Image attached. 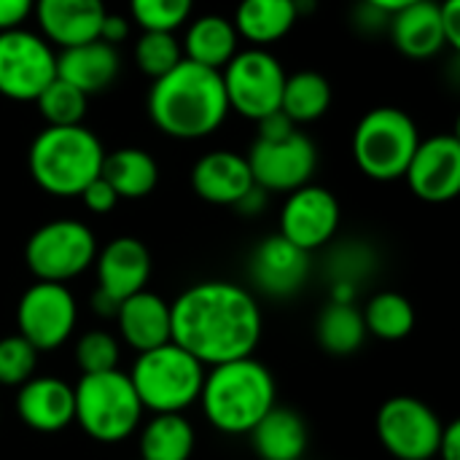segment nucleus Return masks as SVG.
<instances>
[{"label":"nucleus","instance_id":"nucleus-39","mask_svg":"<svg viewBox=\"0 0 460 460\" xmlns=\"http://www.w3.org/2000/svg\"><path fill=\"white\" fill-rule=\"evenodd\" d=\"M439 24L447 49H460V0H439Z\"/></svg>","mask_w":460,"mask_h":460},{"label":"nucleus","instance_id":"nucleus-6","mask_svg":"<svg viewBox=\"0 0 460 460\" xmlns=\"http://www.w3.org/2000/svg\"><path fill=\"white\" fill-rule=\"evenodd\" d=\"M75 415L73 423L100 445H119L129 439L143 423V404L135 394L129 375L111 369L81 375L73 388Z\"/></svg>","mask_w":460,"mask_h":460},{"label":"nucleus","instance_id":"nucleus-40","mask_svg":"<svg viewBox=\"0 0 460 460\" xmlns=\"http://www.w3.org/2000/svg\"><path fill=\"white\" fill-rule=\"evenodd\" d=\"M35 0H0V30L22 27L32 13Z\"/></svg>","mask_w":460,"mask_h":460},{"label":"nucleus","instance_id":"nucleus-36","mask_svg":"<svg viewBox=\"0 0 460 460\" xmlns=\"http://www.w3.org/2000/svg\"><path fill=\"white\" fill-rule=\"evenodd\" d=\"M119 356H121L119 340L102 329L86 332L75 342V364H78L81 375H97V372L119 369Z\"/></svg>","mask_w":460,"mask_h":460},{"label":"nucleus","instance_id":"nucleus-11","mask_svg":"<svg viewBox=\"0 0 460 460\" xmlns=\"http://www.w3.org/2000/svg\"><path fill=\"white\" fill-rule=\"evenodd\" d=\"M57 78V51L40 35L24 27L0 30V94L13 102L35 97Z\"/></svg>","mask_w":460,"mask_h":460},{"label":"nucleus","instance_id":"nucleus-21","mask_svg":"<svg viewBox=\"0 0 460 460\" xmlns=\"http://www.w3.org/2000/svg\"><path fill=\"white\" fill-rule=\"evenodd\" d=\"M116 323L121 340L135 350L146 353L151 348H159L172 340V315L170 305L154 294V291H137L119 302L116 310Z\"/></svg>","mask_w":460,"mask_h":460},{"label":"nucleus","instance_id":"nucleus-13","mask_svg":"<svg viewBox=\"0 0 460 460\" xmlns=\"http://www.w3.org/2000/svg\"><path fill=\"white\" fill-rule=\"evenodd\" d=\"M377 439L396 460H434L445 423L415 396H394L377 412Z\"/></svg>","mask_w":460,"mask_h":460},{"label":"nucleus","instance_id":"nucleus-25","mask_svg":"<svg viewBox=\"0 0 460 460\" xmlns=\"http://www.w3.org/2000/svg\"><path fill=\"white\" fill-rule=\"evenodd\" d=\"M299 19V0H240L232 24L251 46L267 49L283 40Z\"/></svg>","mask_w":460,"mask_h":460},{"label":"nucleus","instance_id":"nucleus-45","mask_svg":"<svg viewBox=\"0 0 460 460\" xmlns=\"http://www.w3.org/2000/svg\"><path fill=\"white\" fill-rule=\"evenodd\" d=\"M364 3L367 5H375V8H380L385 13H394V11H399V8H404L410 3H418V0H364Z\"/></svg>","mask_w":460,"mask_h":460},{"label":"nucleus","instance_id":"nucleus-20","mask_svg":"<svg viewBox=\"0 0 460 460\" xmlns=\"http://www.w3.org/2000/svg\"><path fill=\"white\" fill-rule=\"evenodd\" d=\"M253 186L256 183H253L248 159L229 148L210 151L199 156L191 167V189L199 199L210 205L234 208Z\"/></svg>","mask_w":460,"mask_h":460},{"label":"nucleus","instance_id":"nucleus-4","mask_svg":"<svg viewBox=\"0 0 460 460\" xmlns=\"http://www.w3.org/2000/svg\"><path fill=\"white\" fill-rule=\"evenodd\" d=\"M105 148L84 124L46 127L35 135L27 164L30 175L51 197H78L102 170Z\"/></svg>","mask_w":460,"mask_h":460},{"label":"nucleus","instance_id":"nucleus-10","mask_svg":"<svg viewBox=\"0 0 460 460\" xmlns=\"http://www.w3.org/2000/svg\"><path fill=\"white\" fill-rule=\"evenodd\" d=\"M221 81L229 111L251 121H261L264 116L280 111L286 70L270 49L248 46L237 51L221 67Z\"/></svg>","mask_w":460,"mask_h":460},{"label":"nucleus","instance_id":"nucleus-24","mask_svg":"<svg viewBox=\"0 0 460 460\" xmlns=\"http://www.w3.org/2000/svg\"><path fill=\"white\" fill-rule=\"evenodd\" d=\"M251 445L261 460H302L310 445V431L299 412L275 404L251 429Z\"/></svg>","mask_w":460,"mask_h":460},{"label":"nucleus","instance_id":"nucleus-35","mask_svg":"<svg viewBox=\"0 0 460 460\" xmlns=\"http://www.w3.org/2000/svg\"><path fill=\"white\" fill-rule=\"evenodd\" d=\"M194 0H129V16L140 30H181L191 16Z\"/></svg>","mask_w":460,"mask_h":460},{"label":"nucleus","instance_id":"nucleus-19","mask_svg":"<svg viewBox=\"0 0 460 460\" xmlns=\"http://www.w3.org/2000/svg\"><path fill=\"white\" fill-rule=\"evenodd\" d=\"M94 264L97 291H102L113 302H124L127 296L143 291L151 278V256L137 237L111 240L102 251H97Z\"/></svg>","mask_w":460,"mask_h":460},{"label":"nucleus","instance_id":"nucleus-12","mask_svg":"<svg viewBox=\"0 0 460 460\" xmlns=\"http://www.w3.org/2000/svg\"><path fill=\"white\" fill-rule=\"evenodd\" d=\"M78 323V305L67 283L35 280L19 299L16 329L38 353L62 348Z\"/></svg>","mask_w":460,"mask_h":460},{"label":"nucleus","instance_id":"nucleus-46","mask_svg":"<svg viewBox=\"0 0 460 460\" xmlns=\"http://www.w3.org/2000/svg\"><path fill=\"white\" fill-rule=\"evenodd\" d=\"M299 3H302V0H299Z\"/></svg>","mask_w":460,"mask_h":460},{"label":"nucleus","instance_id":"nucleus-44","mask_svg":"<svg viewBox=\"0 0 460 460\" xmlns=\"http://www.w3.org/2000/svg\"><path fill=\"white\" fill-rule=\"evenodd\" d=\"M92 310H94L100 318H116L119 302H113V299L105 296L102 291H94V296H92Z\"/></svg>","mask_w":460,"mask_h":460},{"label":"nucleus","instance_id":"nucleus-29","mask_svg":"<svg viewBox=\"0 0 460 460\" xmlns=\"http://www.w3.org/2000/svg\"><path fill=\"white\" fill-rule=\"evenodd\" d=\"M332 108V84L318 70H299L286 75L283 97H280V113L299 124L318 121Z\"/></svg>","mask_w":460,"mask_h":460},{"label":"nucleus","instance_id":"nucleus-26","mask_svg":"<svg viewBox=\"0 0 460 460\" xmlns=\"http://www.w3.org/2000/svg\"><path fill=\"white\" fill-rule=\"evenodd\" d=\"M237 46H240V35L232 19L221 13H202L191 19L181 40L183 59L213 67V70H221L240 51Z\"/></svg>","mask_w":460,"mask_h":460},{"label":"nucleus","instance_id":"nucleus-43","mask_svg":"<svg viewBox=\"0 0 460 460\" xmlns=\"http://www.w3.org/2000/svg\"><path fill=\"white\" fill-rule=\"evenodd\" d=\"M264 208H267V191H264L261 186H253V189L234 205V210L243 213V216H259Z\"/></svg>","mask_w":460,"mask_h":460},{"label":"nucleus","instance_id":"nucleus-5","mask_svg":"<svg viewBox=\"0 0 460 460\" xmlns=\"http://www.w3.org/2000/svg\"><path fill=\"white\" fill-rule=\"evenodd\" d=\"M251 151L245 154L253 183L267 194H288L310 183L318 167V151L310 135L296 129L280 111L264 116Z\"/></svg>","mask_w":460,"mask_h":460},{"label":"nucleus","instance_id":"nucleus-23","mask_svg":"<svg viewBox=\"0 0 460 460\" xmlns=\"http://www.w3.org/2000/svg\"><path fill=\"white\" fill-rule=\"evenodd\" d=\"M388 32L394 46L410 59H431L447 46L439 24V0H418L394 11Z\"/></svg>","mask_w":460,"mask_h":460},{"label":"nucleus","instance_id":"nucleus-37","mask_svg":"<svg viewBox=\"0 0 460 460\" xmlns=\"http://www.w3.org/2000/svg\"><path fill=\"white\" fill-rule=\"evenodd\" d=\"M38 350L19 334L0 340V385L19 388L35 375Z\"/></svg>","mask_w":460,"mask_h":460},{"label":"nucleus","instance_id":"nucleus-31","mask_svg":"<svg viewBox=\"0 0 460 460\" xmlns=\"http://www.w3.org/2000/svg\"><path fill=\"white\" fill-rule=\"evenodd\" d=\"M361 315L367 323V334H375L377 340L385 342H399L410 337L415 329V310L410 299L396 291L375 294L361 310Z\"/></svg>","mask_w":460,"mask_h":460},{"label":"nucleus","instance_id":"nucleus-28","mask_svg":"<svg viewBox=\"0 0 460 460\" xmlns=\"http://www.w3.org/2000/svg\"><path fill=\"white\" fill-rule=\"evenodd\" d=\"M194 426L183 412H159L140 426V460H189L194 453Z\"/></svg>","mask_w":460,"mask_h":460},{"label":"nucleus","instance_id":"nucleus-34","mask_svg":"<svg viewBox=\"0 0 460 460\" xmlns=\"http://www.w3.org/2000/svg\"><path fill=\"white\" fill-rule=\"evenodd\" d=\"M181 59H183V49L175 32H164V30L140 32L135 43V62L151 81L170 73Z\"/></svg>","mask_w":460,"mask_h":460},{"label":"nucleus","instance_id":"nucleus-14","mask_svg":"<svg viewBox=\"0 0 460 460\" xmlns=\"http://www.w3.org/2000/svg\"><path fill=\"white\" fill-rule=\"evenodd\" d=\"M340 199L315 183H305L294 191H288L283 208H280V232L286 240L299 245L302 251L313 253L318 248H326L337 229H340Z\"/></svg>","mask_w":460,"mask_h":460},{"label":"nucleus","instance_id":"nucleus-27","mask_svg":"<svg viewBox=\"0 0 460 460\" xmlns=\"http://www.w3.org/2000/svg\"><path fill=\"white\" fill-rule=\"evenodd\" d=\"M100 175L113 186L119 199H143L159 183V164L143 148H119L105 154Z\"/></svg>","mask_w":460,"mask_h":460},{"label":"nucleus","instance_id":"nucleus-30","mask_svg":"<svg viewBox=\"0 0 460 460\" xmlns=\"http://www.w3.org/2000/svg\"><path fill=\"white\" fill-rule=\"evenodd\" d=\"M318 342L329 356H353L367 340V323L353 302H329L315 326Z\"/></svg>","mask_w":460,"mask_h":460},{"label":"nucleus","instance_id":"nucleus-41","mask_svg":"<svg viewBox=\"0 0 460 460\" xmlns=\"http://www.w3.org/2000/svg\"><path fill=\"white\" fill-rule=\"evenodd\" d=\"M127 38H129V19L121 16V13H105L102 27H100V40H105L111 46H119Z\"/></svg>","mask_w":460,"mask_h":460},{"label":"nucleus","instance_id":"nucleus-42","mask_svg":"<svg viewBox=\"0 0 460 460\" xmlns=\"http://www.w3.org/2000/svg\"><path fill=\"white\" fill-rule=\"evenodd\" d=\"M437 458L439 460H460V423L458 420H450V423L442 429Z\"/></svg>","mask_w":460,"mask_h":460},{"label":"nucleus","instance_id":"nucleus-2","mask_svg":"<svg viewBox=\"0 0 460 460\" xmlns=\"http://www.w3.org/2000/svg\"><path fill=\"white\" fill-rule=\"evenodd\" d=\"M221 70L181 59L170 73L154 78L148 116L159 132L175 140H202L229 116Z\"/></svg>","mask_w":460,"mask_h":460},{"label":"nucleus","instance_id":"nucleus-32","mask_svg":"<svg viewBox=\"0 0 460 460\" xmlns=\"http://www.w3.org/2000/svg\"><path fill=\"white\" fill-rule=\"evenodd\" d=\"M332 302H353L356 288L375 270V253L364 243H345L329 256Z\"/></svg>","mask_w":460,"mask_h":460},{"label":"nucleus","instance_id":"nucleus-16","mask_svg":"<svg viewBox=\"0 0 460 460\" xmlns=\"http://www.w3.org/2000/svg\"><path fill=\"white\" fill-rule=\"evenodd\" d=\"M310 278V253L286 240L283 234H272L261 240L251 256V280L253 286L272 296V299H288Z\"/></svg>","mask_w":460,"mask_h":460},{"label":"nucleus","instance_id":"nucleus-18","mask_svg":"<svg viewBox=\"0 0 460 460\" xmlns=\"http://www.w3.org/2000/svg\"><path fill=\"white\" fill-rule=\"evenodd\" d=\"M19 420L38 434H59L73 423V385L62 377H30L16 394Z\"/></svg>","mask_w":460,"mask_h":460},{"label":"nucleus","instance_id":"nucleus-17","mask_svg":"<svg viewBox=\"0 0 460 460\" xmlns=\"http://www.w3.org/2000/svg\"><path fill=\"white\" fill-rule=\"evenodd\" d=\"M32 13L40 35L57 49H67L100 38L108 8L102 0H35Z\"/></svg>","mask_w":460,"mask_h":460},{"label":"nucleus","instance_id":"nucleus-1","mask_svg":"<svg viewBox=\"0 0 460 460\" xmlns=\"http://www.w3.org/2000/svg\"><path fill=\"white\" fill-rule=\"evenodd\" d=\"M172 342L202 367L253 356L264 318L256 296L229 280H202L170 305Z\"/></svg>","mask_w":460,"mask_h":460},{"label":"nucleus","instance_id":"nucleus-38","mask_svg":"<svg viewBox=\"0 0 460 460\" xmlns=\"http://www.w3.org/2000/svg\"><path fill=\"white\" fill-rule=\"evenodd\" d=\"M78 197H81L84 208L89 213H97V216H105V213H111L119 205V194L113 191V186L102 175H97Z\"/></svg>","mask_w":460,"mask_h":460},{"label":"nucleus","instance_id":"nucleus-7","mask_svg":"<svg viewBox=\"0 0 460 460\" xmlns=\"http://www.w3.org/2000/svg\"><path fill=\"white\" fill-rule=\"evenodd\" d=\"M129 380L143 410L159 412H186L199 402V391L205 383V367L186 353L172 340L137 353Z\"/></svg>","mask_w":460,"mask_h":460},{"label":"nucleus","instance_id":"nucleus-33","mask_svg":"<svg viewBox=\"0 0 460 460\" xmlns=\"http://www.w3.org/2000/svg\"><path fill=\"white\" fill-rule=\"evenodd\" d=\"M86 102H89V97L81 89H75L73 84L62 81L59 75L35 97L38 113L43 116L46 127L81 124L86 116Z\"/></svg>","mask_w":460,"mask_h":460},{"label":"nucleus","instance_id":"nucleus-15","mask_svg":"<svg viewBox=\"0 0 460 460\" xmlns=\"http://www.w3.org/2000/svg\"><path fill=\"white\" fill-rule=\"evenodd\" d=\"M404 181L410 191L431 205L456 199L460 191V140L456 135H434L418 143Z\"/></svg>","mask_w":460,"mask_h":460},{"label":"nucleus","instance_id":"nucleus-3","mask_svg":"<svg viewBox=\"0 0 460 460\" xmlns=\"http://www.w3.org/2000/svg\"><path fill=\"white\" fill-rule=\"evenodd\" d=\"M275 377L253 356L210 367L199 391L208 423L226 437L251 434V429L275 407Z\"/></svg>","mask_w":460,"mask_h":460},{"label":"nucleus","instance_id":"nucleus-9","mask_svg":"<svg viewBox=\"0 0 460 460\" xmlns=\"http://www.w3.org/2000/svg\"><path fill=\"white\" fill-rule=\"evenodd\" d=\"M94 259L97 237L84 221L75 218H57L38 226L24 245L27 270L38 280L49 283H67L84 275Z\"/></svg>","mask_w":460,"mask_h":460},{"label":"nucleus","instance_id":"nucleus-8","mask_svg":"<svg viewBox=\"0 0 460 460\" xmlns=\"http://www.w3.org/2000/svg\"><path fill=\"white\" fill-rule=\"evenodd\" d=\"M420 143L412 116L394 105L372 108L353 132V159L358 170L380 183L404 178V170Z\"/></svg>","mask_w":460,"mask_h":460},{"label":"nucleus","instance_id":"nucleus-22","mask_svg":"<svg viewBox=\"0 0 460 460\" xmlns=\"http://www.w3.org/2000/svg\"><path fill=\"white\" fill-rule=\"evenodd\" d=\"M121 70L119 49L94 38L78 46L59 49L57 54V75L75 89H81L86 97L105 92Z\"/></svg>","mask_w":460,"mask_h":460}]
</instances>
